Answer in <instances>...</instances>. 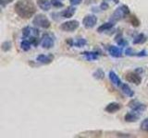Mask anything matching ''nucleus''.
Instances as JSON below:
<instances>
[{
    "mask_svg": "<svg viewBox=\"0 0 148 138\" xmlns=\"http://www.w3.org/2000/svg\"><path fill=\"white\" fill-rule=\"evenodd\" d=\"M14 11L20 18L29 20L35 15L36 7L32 0H18L14 6Z\"/></svg>",
    "mask_w": 148,
    "mask_h": 138,
    "instance_id": "nucleus-1",
    "label": "nucleus"
},
{
    "mask_svg": "<svg viewBox=\"0 0 148 138\" xmlns=\"http://www.w3.org/2000/svg\"><path fill=\"white\" fill-rule=\"evenodd\" d=\"M131 16V10H130V7L127 5H121L119 7H117L114 10L112 16H111L110 20L116 22V21H119L122 20L124 18H126L127 17Z\"/></svg>",
    "mask_w": 148,
    "mask_h": 138,
    "instance_id": "nucleus-2",
    "label": "nucleus"
},
{
    "mask_svg": "<svg viewBox=\"0 0 148 138\" xmlns=\"http://www.w3.org/2000/svg\"><path fill=\"white\" fill-rule=\"evenodd\" d=\"M32 24L35 27H39L42 29L47 30L51 27V22L47 18V17L43 15V14H37L32 20Z\"/></svg>",
    "mask_w": 148,
    "mask_h": 138,
    "instance_id": "nucleus-3",
    "label": "nucleus"
},
{
    "mask_svg": "<svg viewBox=\"0 0 148 138\" xmlns=\"http://www.w3.org/2000/svg\"><path fill=\"white\" fill-rule=\"evenodd\" d=\"M55 36L48 32H45V33L42 36L41 39V45L44 49H51L54 47L55 45Z\"/></svg>",
    "mask_w": 148,
    "mask_h": 138,
    "instance_id": "nucleus-4",
    "label": "nucleus"
},
{
    "mask_svg": "<svg viewBox=\"0 0 148 138\" xmlns=\"http://www.w3.org/2000/svg\"><path fill=\"white\" fill-rule=\"evenodd\" d=\"M79 27H80V22L76 20H71L63 22L62 24L60 25V29L66 32H73V31H75Z\"/></svg>",
    "mask_w": 148,
    "mask_h": 138,
    "instance_id": "nucleus-5",
    "label": "nucleus"
},
{
    "mask_svg": "<svg viewBox=\"0 0 148 138\" xmlns=\"http://www.w3.org/2000/svg\"><path fill=\"white\" fill-rule=\"evenodd\" d=\"M98 18L94 14H88L84 18H82V26L85 28V29L89 30L92 29L97 23Z\"/></svg>",
    "mask_w": 148,
    "mask_h": 138,
    "instance_id": "nucleus-6",
    "label": "nucleus"
},
{
    "mask_svg": "<svg viewBox=\"0 0 148 138\" xmlns=\"http://www.w3.org/2000/svg\"><path fill=\"white\" fill-rule=\"evenodd\" d=\"M125 79H126L128 82L132 83V84L136 85V86L140 85L142 83L141 75L135 71H130L125 74Z\"/></svg>",
    "mask_w": 148,
    "mask_h": 138,
    "instance_id": "nucleus-7",
    "label": "nucleus"
},
{
    "mask_svg": "<svg viewBox=\"0 0 148 138\" xmlns=\"http://www.w3.org/2000/svg\"><path fill=\"white\" fill-rule=\"evenodd\" d=\"M129 107L132 109V110H134V112H136L140 114H142L143 112H145V110H146L145 104L139 102L138 100H135V99L132 100L131 102L129 103Z\"/></svg>",
    "mask_w": 148,
    "mask_h": 138,
    "instance_id": "nucleus-8",
    "label": "nucleus"
},
{
    "mask_svg": "<svg viewBox=\"0 0 148 138\" xmlns=\"http://www.w3.org/2000/svg\"><path fill=\"white\" fill-rule=\"evenodd\" d=\"M22 35L24 38H30L32 36H39V30L36 28H32L30 26H26L22 30Z\"/></svg>",
    "mask_w": 148,
    "mask_h": 138,
    "instance_id": "nucleus-9",
    "label": "nucleus"
},
{
    "mask_svg": "<svg viewBox=\"0 0 148 138\" xmlns=\"http://www.w3.org/2000/svg\"><path fill=\"white\" fill-rule=\"evenodd\" d=\"M106 50H108V53L113 56L115 58H120L122 57V49L121 48H119L118 46H115V45H108L106 47Z\"/></svg>",
    "mask_w": 148,
    "mask_h": 138,
    "instance_id": "nucleus-10",
    "label": "nucleus"
},
{
    "mask_svg": "<svg viewBox=\"0 0 148 138\" xmlns=\"http://www.w3.org/2000/svg\"><path fill=\"white\" fill-rule=\"evenodd\" d=\"M55 56L52 53L49 54H39L36 57V61L42 64H49L54 61Z\"/></svg>",
    "mask_w": 148,
    "mask_h": 138,
    "instance_id": "nucleus-11",
    "label": "nucleus"
},
{
    "mask_svg": "<svg viewBox=\"0 0 148 138\" xmlns=\"http://www.w3.org/2000/svg\"><path fill=\"white\" fill-rule=\"evenodd\" d=\"M76 13V7L75 6H69L66 9H64L60 12V17L62 18H71L74 16V14Z\"/></svg>",
    "mask_w": 148,
    "mask_h": 138,
    "instance_id": "nucleus-12",
    "label": "nucleus"
},
{
    "mask_svg": "<svg viewBox=\"0 0 148 138\" xmlns=\"http://www.w3.org/2000/svg\"><path fill=\"white\" fill-rule=\"evenodd\" d=\"M81 54L85 57L87 61H95L100 56V53L98 52H95V51H90V52L89 51H85V52H82Z\"/></svg>",
    "mask_w": 148,
    "mask_h": 138,
    "instance_id": "nucleus-13",
    "label": "nucleus"
},
{
    "mask_svg": "<svg viewBox=\"0 0 148 138\" xmlns=\"http://www.w3.org/2000/svg\"><path fill=\"white\" fill-rule=\"evenodd\" d=\"M121 109V104L118 102H110L106 106L105 110L108 113H115Z\"/></svg>",
    "mask_w": 148,
    "mask_h": 138,
    "instance_id": "nucleus-14",
    "label": "nucleus"
},
{
    "mask_svg": "<svg viewBox=\"0 0 148 138\" xmlns=\"http://www.w3.org/2000/svg\"><path fill=\"white\" fill-rule=\"evenodd\" d=\"M139 117H140V113L134 112V110H132V112L125 114L124 120H125V122H135L138 121Z\"/></svg>",
    "mask_w": 148,
    "mask_h": 138,
    "instance_id": "nucleus-15",
    "label": "nucleus"
},
{
    "mask_svg": "<svg viewBox=\"0 0 148 138\" xmlns=\"http://www.w3.org/2000/svg\"><path fill=\"white\" fill-rule=\"evenodd\" d=\"M125 54L128 56H137V57H145L147 56V52L145 50H143L141 52H134L132 48H127L125 51Z\"/></svg>",
    "mask_w": 148,
    "mask_h": 138,
    "instance_id": "nucleus-16",
    "label": "nucleus"
},
{
    "mask_svg": "<svg viewBox=\"0 0 148 138\" xmlns=\"http://www.w3.org/2000/svg\"><path fill=\"white\" fill-rule=\"evenodd\" d=\"M115 26V23L113 21H109V22H106L104 24H102L101 26H99L97 28V32L98 33H103V32L108 31L111 29H113Z\"/></svg>",
    "mask_w": 148,
    "mask_h": 138,
    "instance_id": "nucleus-17",
    "label": "nucleus"
},
{
    "mask_svg": "<svg viewBox=\"0 0 148 138\" xmlns=\"http://www.w3.org/2000/svg\"><path fill=\"white\" fill-rule=\"evenodd\" d=\"M108 76H109V79L111 81L113 85L117 86V87H120L122 84L121 80H120V78L119 77V76L116 74L114 71H110L109 74H108Z\"/></svg>",
    "mask_w": 148,
    "mask_h": 138,
    "instance_id": "nucleus-18",
    "label": "nucleus"
},
{
    "mask_svg": "<svg viewBox=\"0 0 148 138\" xmlns=\"http://www.w3.org/2000/svg\"><path fill=\"white\" fill-rule=\"evenodd\" d=\"M37 2V6L40 7L43 11H48L51 8V1L49 0H36Z\"/></svg>",
    "mask_w": 148,
    "mask_h": 138,
    "instance_id": "nucleus-19",
    "label": "nucleus"
},
{
    "mask_svg": "<svg viewBox=\"0 0 148 138\" xmlns=\"http://www.w3.org/2000/svg\"><path fill=\"white\" fill-rule=\"evenodd\" d=\"M120 89H121V91L127 97H129V98H133L134 95H135L134 91L131 89V87H130L128 84H126V83H124V84L122 83L121 86H120Z\"/></svg>",
    "mask_w": 148,
    "mask_h": 138,
    "instance_id": "nucleus-20",
    "label": "nucleus"
},
{
    "mask_svg": "<svg viewBox=\"0 0 148 138\" xmlns=\"http://www.w3.org/2000/svg\"><path fill=\"white\" fill-rule=\"evenodd\" d=\"M115 41L117 43V44L120 47H125V46H128V41L124 39V37L122 35L121 32L117 34V36L115 37Z\"/></svg>",
    "mask_w": 148,
    "mask_h": 138,
    "instance_id": "nucleus-21",
    "label": "nucleus"
},
{
    "mask_svg": "<svg viewBox=\"0 0 148 138\" xmlns=\"http://www.w3.org/2000/svg\"><path fill=\"white\" fill-rule=\"evenodd\" d=\"M81 135H77V137H99L102 135L101 131H89L80 133Z\"/></svg>",
    "mask_w": 148,
    "mask_h": 138,
    "instance_id": "nucleus-22",
    "label": "nucleus"
},
{
    "mask_svg": "<svg viewBox=\"0 0 148 138\" xmlns=\"http://www.w3.org/2000/svg\"><path fill=\"white\" fill-rule=\"evenodd\" d=\"M147 41V37L143 33H139L137 36L133 38L132 43L133 44H143Z\"/></svg>",
    "mask_w": 148,
    "mask_h": 138,
    "instance_id": "nucleus-23",
    "label": "nucleus"
},
{
    "mask_svg": "<svg viewBox=\"0 0 148 138\" xmlns=\"http://www.w3.org/2000/svg\"><path fill=\"white\" fill-rule=\"evenodd\" d=\"M32 43L29 41V40H22L21 41V49L22 51H24V52H28V51H30L31 48H32Z\"/></svg>",
    "mask_w": 148,
    "mask_h": 138,
    "instance_id": "nucleus-24",
    "label": "nucleus"
},
{
    "mask_svg": "<svg viewBox=\"0 0 148 138\" xmlns=\"http://www.w3.org/2000/svg\"><path fill=\"white\" fill-rule=\"evenodd\" d=\"M92 77H94L95 79H96V80H102V79H104V77H105V72L102 70L101 68L96 69V70L94 73H92Z\"/></svg>",
    "mask_w": 148,
    "mask_h": 138,
    "instance_id": "nucleus-25",
    "label": "nucleus"
},
{
    "mask_svg": "<svg viewBox=\"0 0 148 138\" xmlns=\"http://www.w3.org/2000/svg\"><path fill=\"white\" fill-rule=\"evenodd\" d=\"M86 44H87V41L84 38H79L74 41L73 46H75L77 48H82V47H84Z\"/></svg>",
    "mask_w": 148,
    "mask_h": 138,
    "instance_id": "nucleus-26",
    "label": "nucleus"
},
{
    "mask_svg": "<svg viewBox=\"0 0 148 138\" xmlns=\"http://www.w3.org/2000/svg\"><path fill=\"white\" fill-rule=\"evenodd\" d=\"M12 48V43L10 41H5L1 45V49L3 52H8Z\"/></svg>",
    "mask_w": 148,
    "mask_h": 138,
    "instance_id": "nucleus-27",
    "label": "nucleus"
},
{
    "mask_svg": "<svg viewBox=\"0 0 148 138\" xmlns=\"http://www.w3.org/2000/svg\"><path fill=\"white\" fill-rule=\"evenodd\" d=\"M130 22H131V24L134 27V28H137L140 26L141 22L139 20V18L135 16V15H132L130 17Z\"/></svg>",
    "mask_w": 148,
    "mask_h": 138,
    "instance_id": "nucleus-28",
    "label": "nucleus"
},
{
    "mask_svg": "<svg viewBox=\"0 0 148 138\" xmlns=\"http://www.w3.org/2000/svg\"><path fill=\"white\" fill-rule=\"evenodd\" d=\"M140 128L142 131L148 133V118H145V120H143V122H141Z\"/></svg>",
    "mask_w": 148,
    "mask_h": 138,
    "instance_id": "nucleus-29",
    "label": "nucleus"
},
{
    "mask_svg": "<svg viewBox=\"0 0 148 138\" xmlns=\"http://www.w3.org/2000/svg\"><path fill=\"white\" fill-rule=\"evenodd\" d=\"M51 5H52V7L57 8L64 7V4L61 2V0H51Z\"/></svg>",
    "mask_w": 148,
    "mask_h": 138,
    "instance_id": "nucleus-30",
    "label": "nucleus"
},
{
    "mask_svg": "<svg viewBox=\"0 0 148 138\" xmlns=\"http://www.w3.org/2000/svg\"><path fill=\"white\" fill-rule=\"evenodd\" d=\"M99 7H100L101 10H108V7H109V5L108 4V2H106V1H102Z\"/></svg>",
    "mask_w": 148,
    "mask_h": 138,
    "instance_id": "nucleus-31",
    "label": "nucleus"
},
{
    "mask_svg": "<svg viewBox=\"0 0 148 138\" xmlns=\"http://www.w3.org/2000/svg\"><path fill=\"white\" fill-rule=\"evenodd\" d=\"M69 1L72 6H78V5H80L82 2V0H69Z\"/></svg>",
    "mask_w": 148,
    "mask_h": 138,
    "instance_id": "nucleus-32",
    "label": "nucleus"
},
{
    "mask_svg": "<svg viewBox=\"0 0 148 138\" xmlns=\"http://www.w3.org/2000/svg\"><path fill=\"white\" fill-rule=\"evenodd\" d=\"M11 2H13V0H1V7H4L5 6H7V5L10 4Z\"/></svg>",
    "mask_w": 148,
    "mask_h": 138,
    "instance_id": "nucleus-33",
    "label": "nucleus"
},
{
    "mask_svg": "<svg viewBox=\"0 0 148 138\" xmlns=\"http://www.w3.org/2000/svg\"><path fill=\"white\" fill-rule=\"evenodd\" d=\"M117 136H119V137H130L131 135H125V133H118V135Z\"/></svg>",
    "mask_w": 148,
    "mask_h": 138,
    "instance_id": "nucleus-34",
    "label": "nucleus"
},
{
    "mask_svg": "<svg viewBox=\"0 0 148 138\" xmlns=\"http://www.w3.org/2000/svg\"><path fill=\"white\" fill-rule=\"evenodd\" d=\"M135 72H137L138 74H140V75H141L142 73H143V68L138 67V68H136V69H135Z\"/></svg>",
    "mask_w": 148,
    "mask_h": 138,
    "instance_id": "nucleus-35",
    "label": "nucleus"
},
{
    "mask_svg": "<svg viewBox=\"0 0 148 138\" xmlns=\"http://www.w3.org/2000/svg\"><path fill=\"white\" fill-rule=\"evenodd\" d=\"M112 1H113L115 4H119V0H112Z\"/></svg>",
    "mask_w": 148,
    "mask_h": 138,
    "instance_id": "nucleus-36",
    "label": "nucleus"
}]
</instances>
